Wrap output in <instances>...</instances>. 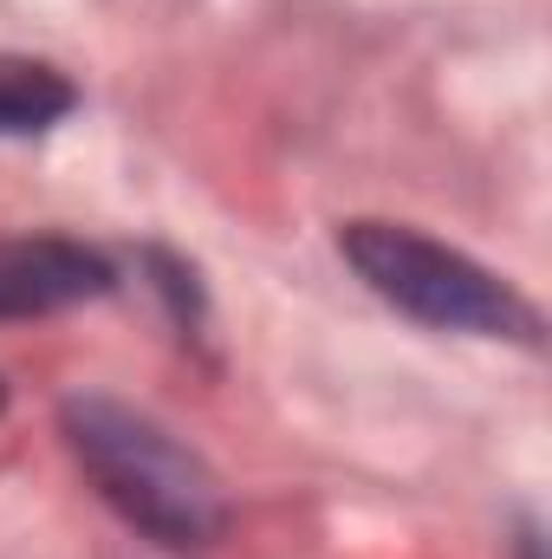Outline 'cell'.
Segmentation results:
<instances>
[{
	"instance_id": "cell-3",
	"label": "cell",
	"mask_w": 552,
	"mask_h": 559,
	"mask_svg": "<svg viewBox=\"0 0 552 559\" xmlns=\"http://www.w3.org/2000/svg\"><path fill=\"white\" fill-rule=\"evenodd\" d=\"M118 286V261L72 235H13L0 241V325L52 319L65 306L105 299Z\"/></svg>"
},
{
	"instance_id": "cell-5",
	"label": "cell",
	"mask_w": 552,
	"mask_h": 559,
	"mask_svg": "<svg viewBox=\"0 0 552 559\" xmlns=\"http://www.w3.org/2000/svg\"><path fill=\"white\" fill-rule=\"evenodd\" d=\"M143 267L156 274V293L169 299V312H176L182 338H202V325H208V299H202L195 267H189V261H176L169 248H149V254H143Z\"/></svg>"
},
{
	"instance_id": "cell-2",
	"label": "cell",
	"mask_w": 552,
	"mask_h": 559,
	"mask_svg": "<svg viewBox=\"0 0 552 559\" xmlns=\"http://www.w3.org/2000/svg\"><path fill=\"white\" fill-rule=\"evenodd\" d=\"M338 254L351 261V274L364 280L384 306H397L404 319L429 332H468V338H514L527 352L547 345V319L540 306L507 286L494 267H481L475 254L422 235L410 222H345L338 228Z\"/></svg>"
},
{
	"instance_id": "cell-7",
	"label": "cell",
	"mask_w": 552,
	"mask_h": 559,
	"mask_svg": "<svg viewBox=\"0 0 552 559\" xmlns=\"http://www.w3.org/2000/svg\"><path fill=\"white\" fill-rule=\"evenodd\" d=\"M0 411H7V384H0Z\"/></svg>"
},
{
	"instance_id": "cell-6",
	"label": "cell",
	"mask_w": 552,
	"mask_h": 559,
	"mask_svg": "<svg viewBox=\"0 0 552 559\" xmlns=\"http://www.w3.org/2000/svg\"><path fill=\"white\" fill-rule=\"evenodd\" d=\"M520 559H540V534H533V527L520 534Z\"/></svg>"
},
{
	"instance_id": "cell-1",
	"label": "cell",
	"mask_w": 552,
	"mask_h": 559,
	"mask_svg": "<svg viewBox=\"0 0 552 559\" xmlns=\"http://www.w3.org/2000/svg\"><path fill=\"white\" fill-rule=\"evenodd\" d=\"M59 436L72 462L85 468V481L98 488V501L124 527H137L143 540L169 554H202L208 540H221L228 527L221 475L156 417H143L118 397H65Z\"/></svg>"
},
{
	"instance_id": "cell-4",
	"label": "cell",
	"mask_w": 552,
	"mask_h": 559,
	"mask_svg": "<svg viewBox=\"0 0 552 559\" xmlns=\"http://www.w3.org/2000/svg\"><path fill=\"white\" fill-rule=\"evenodd\" d=\"M79 111V85L26 52H0V138H46Z\"/></svg>"
}]
</instances>
